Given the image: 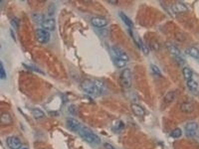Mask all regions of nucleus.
I'll use <instances>...</instances> for the list:
<instances>
[{
    "instance_id": "obj_1",
    "label": "nucleus",
    "mask_w": 199,
    "mask_h": 149,
    "mask_svg": "<svg viewBox=\"0 0 199 149\" xmlns=\"http://www.w3.org/2000/svg\"><path fill=\"white\" fill-rule=\"evenodd\" d=\"M81 87L87 93L94 96H100L105 90L104 83L98 79H85L82 82Z\"/></svg>"
},
{
    "instance_id": "obj_2",
    "label": "nucleus",
    "mask_w": 199,
    "mask_h": 149,
    "mask_svg": "<svg viewBox=\"0 0 199 149\" xmlns=\"http://www.w3.org/2000/svg\"><path fill=\"white\" fill-rule=\"evenodd\" d=\"M78 133L80 137L89 143L99 144L101 143V140L99 137L89 128L82 126Z\"/></svg>"
},
{
    "instance_id": "obj_3",
    "label": "nucleus",
    "mask_w": 199,
    "mask_h": 149,
    "mask_svg": "<svg viewBox=\"0 0 199 149\" xmlns=\"http://www.w3.org/2000/svg\"><path fill=\"white\" fill-rule=\"evenodd\" d=\"M119 83L124 88L128 89L132 85V74L131 71L128 68L124 69L121 71L119 78Z\"/></svg>"
},
{
    "instance_id": "obj_4",
    "label": "nucleus",
    "mask_w": 199,
    "mask_h": 149,
    "mask_svg": "<svg viewBox=\"0 0 199 149\" xmlns=\"http://www.w3.org/2000/svg\"><path fill=\"white\" fill-rule=\"evenodd\" d=\"M36 40L42 44L47 43L51 39V33L47 30L44 29H37L35 32Z\"/></svg>"
},
{
    "instance_id": "obj_5",
    "label": "nucleus",
    "mask_w": 199,
    "mask_h": 149,
    "mask_svg": "<svg viewBox=\"0 0 199 149\" xmlns=\"http://www.w3.org/2000/svg\"><path fill=\"white\" fill-rule=\"evenodd\" d=\"M199 125L196 122H190L186 124L185 126V134L188 137H193L196 135V131Z\"/></svg>"
},
{
    "instance_id": "obj_6",
    "label": "nucleus",
    "mask_w": 199,
    "mask_h": 149,
    "mask_svg": "<svg viewBox=\"0 0 199 149\" xmlns=\"http://www.w3.org/2000/svg\"><path fill=\"white\" fill-rule=\"evenodd\" d=\"M6 143L8 147L11 149H20L22 143L20 139L16 136H10L7 138Z\"/></svg>"
},
{
    "instance_id": "obj_7",
    "label": "nucleus",
    "mask_w": 199,
    "mask_h": 149,
    "mask_svg": "<svg viewBox=\"0 0 199 149\" xmlns=\"http://www.w3.org/2000/svg\"><path fill=\"white\" fill-rule=\"evenodd\" d=\"M67 127L72 132H79L82 126L81 124L76 119L68 118L66 120Z\"/></svg>"
},
{
    "instance_id": "obj_8",
    "label": "nucleus",
    "mask_w": 199,
    "mask_h": 149,
    "mask_svg": "<svg viewBox=\"0 0 199 149\" xmlns=\"http://www.w3.org/2000/svg\"><path fill=\"white\" fill-rule=\"evenodd\" d=\"M91 22L93 26L97 28L105 27L108 24V22L106 19L99 17H93L91 19Z\"/></svg>"
},
{
    "instance_id": "obj_9",
    "label": "nucleus",
    "mask_w": 199,
    "mask_h": 149,
    "mask_svg": "<svg viewBox=\"0 0 199 149\" xmlns=\"http://www.w3.org/2000/svg\"><path fill=\"white\" fill-rule=\"evenodd\" d=\"M41 25L44 29L47 31H54L56 28V22L55 20L52 18L45 19Z\"/></svg>"
},
{
    "instance_id": "obj_10",
    "label": "nucleus",
    "mask_w": 199,
    "mask_h": 149,
    "mask_svg": "<svg viewBox=\"0 0 199 149\" xmlns=\"http://www.w3.org/2000/svg\"><path fill=\"white\" fill-rule=\"evenodd\" d=\"M187 86L189 90L194 95H198L199 92V86L198 83L193 79L187 81Z\"/></svg>"
},
{
    "instance_id": "obj_11",
    "label": "nucleus",
    "mask_w": 199,
    "mask_h": 149,
    "mask_svg": "<svg viewBox=\"0 0 199 149\" xmlns=\"http://www.w3.org/2000/svg\"><path fill=\"white\" fill-rule=\"evenodd\" d=\"M112 50L116 56L115 57L118 58L120 59L126 61L127 62L128 61L129 58H128L127 54L124 51L121 49L120 48L118 47H113L112 48Z\"/></svg>"
},
{
    "instance_id": "obj_12",
    "label": "nucleus",
    "mask_w": 199,
    "mask_h": 149,
    "mask_svg": "<svg viewBox=\"0 0 199 149\" xmlns=\"http://www.w3.org/2000/svg\"><path fill=\"white\" fill-rule=\"evenodd\" d=\"M13 119L10 113L5 112L1 115V124L3 126H8L12 124Z\"/></svg>"
},
{
    "instance_id": "obj_13",
    "label": "nucleus",
    "mask_w": 199,
    "mask_h": 149,
    "mask_svg": "<svg viewBox=\"0 0 199 149\" xmlns=\"http://www.w3.org/2000/svg\"><path fill=\"white\" fill-rule=\"evenodd\" d=\"M172 10L175 13H184L188 10L186 5L183 3L178 2L173 5L172 6Z\"/></svg>"
},
{
    "instance_id": "obj_14",
    "label": "nucleus",
    "mask_w": 199,
    "mask_h": 149,
    "mask_svg": "<svg viewBox=\"0 0 199 149\" xmlns=\"http://www.w3.org/2000/svg\"><path fill=\"white\" fill-rule=\"evenodd\" d=\"M119 16L124 23L129 27L130 29H133L134 27V23L133 20L128 17V16L123 12L119 13Z\"/></svg>"
},
{
    "instance_id": "obj_15",
    "label": "nucleus",
    "mask_w": 199,
    "mask_h": 149,
    "mask_svg": "<svg viewBox=\"0 0 199 149\" xmlns=\"http://www.w3.org/2000/svg\"><path fill=\"white\" fill-rule=\"evenodd\" d=\"M130 108H131L132 111L136 116H144L145 114L144 109L142 108V106L139 105H137L136 103L131 104Z\"/></svg>"
},
{
    "instance_id": "obj_16",
    "label": "nucleus",
    "mask_w": 199,
    "mask_h": 149,
    "mask_svg": "<svg viewBox=\"0 0 199 149\" xmlns=\"http://www.w3.org/2000/svg\"><path fill=\"white\" fill-rule=\"evenodd\" d=\"M185 53L194 58L199 59V50L197 48L195 47L188 48L185 50Z\"/></svg>"
},
{
    "instance_id": "obj_17",
    "label": "nucleus",
    "mask_w": 199,
    "mask_h": 149,
    "mask_svg": "<svg viewBox=\"0 0 199 149\" xmlns=\"http://www.w3.org/2000/svg\"><path fill=\"white\" fill-rule=\"evenodd\" d=\"M181 111L185 113H191L194 110L193 105L190 103L185 102L181 105Z\"/></svg>"
},
{
    "instance_id": "obj_18",
    "label": "nucleus",
    "mask_w": 199,
    "mask_h": 149,
    "mask_svg": "<svg viewBox=\"0 0 199 149\" xmlns=\"http://www.w3.org/2000/svg\"><path fill=\"white\" fill-rule=\"evenodd\" d=\"M32 114L35 119H41L45 116V113L42 110L38 108H35L32 110Z\"/></svg>"
},
{
    "instance_id": "obj_19",
    "label": "nucleus",
    "mask_w": 199,
    "mask_h": 149,
    "mask_svg": "<svg viewBox=\"0 0 199 149\" xmlns=\"http://www.w3.org/2000/svg\"><path fill=\"white\" fill-rule=\"evenodd\" d=\"M168 50L169 52V53L173 55L174 56H179L180 55L181 52L178 48L176 46L171 44H168L167 45Z\"/></svg>"
},
{
    "instance_id": "obj_20",
    "label": "nucleus",
    "mask_w": 199,
    "mask_h": 149,
    "mask_svg": "<svg viewBox=\"0 0 199 149\" xmlns=\"http://www.w3.org/2000/svg\"><path fill=\"white\" fill-rule=\"evenodd\" d=\"M176 97V94L174 91L168 92L164 98V102L166 103H171Z\"/></svg>"
},
{
    "instance_id": "obj_21",
    "label": "nucleus",
    "mask_w": 199,
    "mask_h": 149,
    "mask_svg": "<svg viewBox=\"0 0 199 149\" xmlns=\"http://www.w3.org/2000/svg\"><path fill=\"white\" fill-rule=\"evenodd\" d=\"M183 74L184 77L186 80H189L192 79L193 77V72L189 68L185 67L183 69Z\"/></svg>"
},
{
    "instance_id": "obj_22",
    "label": "nucleus",
    "mask_w": 199,
    "mask_h": 149,
    "mask_svg": "<svg viewBox=\"0 0 199 149\" xmlns=\"http://www.w3.org/2000/svg\"><path fill=\"white\" fill-rule=\"evenodd\" d=\"M113 62H114L115 65L118 68H122L124 67V66H126L127 65V62L126 61L117 57L114 58V59H113Z\"/></svg>"
},
{
    "instance_id": "obj_23",
    "label": "nucleus",
    "mask_w": 199,
    "mask_h": 149,
    "mask_svg": "<svg viewBox=\"0 0 199 149\" xmlns=\"http://www.w3.org/2000/svg\"><path fill=\"white\" fill-rule=\"evenodd\" d=\"M182 135V131L179 128L175 129L171 133L170 136L173 138H178L180 137Z\"/></svg>"
},
{
    "instance_id": "obj_24",
    "label": "nucleus",
    "mask_w": 199,
    "mask_h": 149,
    "mask_svg": "<svg viewBox=\"0 0 199 149\" xmlns=\"http://www.w3.org/2000/svg\"><path fill=\"white\" fill-rule=\"evenodd\" d=\"M32 19H33V21L36 23H41V24L43 22V20H44V16L42 14H33Z\"/></svg>"
},
{
    "instance_id": "obj_25",
    "label": "nucleus",
    "mask_w": 199,
    "mask_h": 149,
    "mask_svg": "<svg viewBox=\"0 0 199 149\" xmlns=\"http://www.w3.org/2000/svg\"><path fill=\"white\" fill-rule=\"evenodd\" d=\"M55 10H56V8H55V5L53 3L51 4L48 8L47 13L48 16L50 17L54 16V14H55Z\"/></svg>"
},
{
    "instance_id": "obj_26",
    "label": "nucleus",
    "mask_w": 199,
    "mask_h": 149,
    "mask_svg": "<svg viewBox=\"0 0 199 149\" xmlns=\"http://www.w3.org/2000/svg\"><path fill=\"white\" fill-rule=\"evenodd\" d=\"M7 75H6V71L5 70V68L3 66L2 62L1 61L0 63V78L2 80H4L6 79Z\"/></svg>"
},
{
    "instance_id": "obj_27",
    "label": "nucleus",
    "mask_w": 199,
    "mask_h": 149,
    "mask_svg": "<svg viewBox=\"0 0 199 149\" xmlns=\"http://www.w3.org/2000/svg\"><path fill=\"white\" fill-rule=\"evenodd\" d=\"M151 68H152V71H153L155 74L158 75V76H161V71L160 70V68L158 66H156V65L152 64L151 65Z\"/></svg>"
},
{
    "instance_id": "obj_28",
    "label": "nucleus",
    "mask_w": 199,
    "mask_h": 149,
    "mask_svg": "<svg viewBox=\"0 0 199 149\" xmlns=\"http://www.w3.org/2000/svg\"><path fill=\"white\" fill-rule=\"evenodd\" d=\"M25 67H27L29 69L35 71V72H39L40 73H43L42 71L41 70V69H38V68L35 67L33 66H30V65H24Z\"/></svg>"
},
{
    "instance_id": "obj_29",
    "label": "nucleus",
    "mask_w": 199,
    "mask_h": 149,
    "mask_svg": "<svg viewBox=\"0 0 199 149\" xmlns=\"http://www.w3.org/2000/svg\"><path fill=\"white\" fill-rule=\"evenodd\" d=\"M11 25L14 29H17V27H19V20L17 18L13 19L11 21Z\"/></svg>"
},
{
    "instance_id": "obj_30",
    "label": "nucleus",
    "mask_w": 199,
    "mask_h": 149,
    "mask_svg": "<svg viewBox=\"0 0 199 149\" xmlns=\"http://www.w3.org/2000/svg\"><path fill=\"white\" fill-rule=\"evenodd\" d=\"M68 111H69L70 113H71V114L75 115L76 113H77L76 107L74 105H71L69 107Z\"/></svg>"
},
{
    "instance_id": "obj_31",
    "label": "nucleus",
    "mask_w": 199,
    "mask_h": 149,
    "mask_svg": "<svg viewBox=\"0 0 199 149\" xmlns=\"http://www.w3.org/2000/svg\"><path fill=\"white\" fill-rule=\"evenodd\" d=\"M140 48L142 50L144 54H148L149 52V50L148 47L147 46H146L145 45L143 44L142 45Z\"/></svg>"
},
{
    "instance_id": "obj_32",
    "label": "nucleus",
    "mask_w": 199,
    "mask_h": 149,
    "mask_svg": "<svg viewBox=\"0 0 199 149\" xmlns=\"http://www.w3.org/2000/svg\"><path fill=\"white\" fill-rule=\"evenodd\" d=\"M176 61L178 63V64L179 65H182L184 64V61L183 59L180 57L179 56H176Z\"/></svg>"
},
{
    "instance_id": "obj_33",
    "label": "nucleus",
    "mask_w": 199,
    "mask_h": 149,
    "mask_svg": "<svg viewBox=\"0 0 199 149\" xmlns=\"http://www.w3.org/2000/svg\"><path fill=\"white\" fill-rule=\"evenodd\" d=\"M104 146L106 149H115L111 144L108 143H105L104 144Z\"/></svg>"
},
{
    "instance_id": "obj_34",
    "label": "nucleus",
    "mask_w": 199,
    "mask_h": 149,
    "mask_svg": "<svg viewBox=\"0 0 199 149\" xmlns=\"http://www.w3.org/2000/svg\"><path fill=\"white\" fill-rule=\"evenodd\" d=\"M28 149V148H23V149Z\"/></svg>"
}]
</instances>
